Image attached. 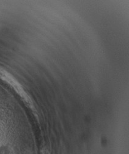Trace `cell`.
Returning <instances> with one entry per match:
<instances>
[{"mask_svg":"<svg viewBox=\"0 0 129 154\" xmlns=\"http://www.w3.org/2000/svg\"><path fill=\"white\" fill-rule=\"evenodd\" d=\"M0 154H12L10 148L7 145H3L0 147Z\"/></svg>","mask_w":129,"mask_h":154,"instance_id":"obj_1","label":"cell"}]
</instances>
